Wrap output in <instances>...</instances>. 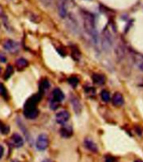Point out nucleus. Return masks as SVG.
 Here are the masks:
<instances>
[{
  "instance_id": "nucleus-1",
  "label": "nucleus",
  "mask_w": 143,
  "mask_h": 162,
  "mask_svg": "<svg viewBox=\"0 0 143 162\" xmlns=\"http://www.w3.org/2000/svg\"><path fill=\"white\" fill-rule=\"evenodd\" d=\"M83 26L87 34L89 35L94 44H99V38L98 31L96 30L94 17L89 13L83 14Z\"/></svg>"
},
{
  "instance_id": "nucleus-2",
  "label": "nucleus",
  "mask_w": 143,
  "mask_h": 162,
  "mask_svg": "<svg viewBox=\"0 0 143 162\" xmlns=\"http://www.w3.org/2000/svg\"><path fill=\"white\" fill-rule=\"evenodd\" d=\"M48 144H49V139H48V137L46 134H40L36 139V142H35V146H36V149L38 150H45L48 147Z\"/></svg>"
},
{
  "instance_id": "nucleus-3",
  "label": "nucleus",
  "mask_w": 143,
  "mask_h": 162,
  "mask_svg": "<svg viewBox=\"0 0 143 162\" xmlns=\"http://www.w3.org/2000/svg\"><path fill=\"white\" fill-rule=\"evenodd\" d=\"M3 48L10 52H16L19 51V45L17 41L9 39L3 43Z\"/></svg>"
},
{
  "instance_id": "nucleus-4",
  "label": "nucleus",
  "mask_w": 143,
  "mask_h": 162,
  "mask_svg": "<svg viewBox=\"0 0 143 162\" xmlns=\"http://www.w3.org/2000/svg\"><path fill=\"white\" fill-rule=\"evenodd\" d=\"M24 115L29 119H35L38 117L39 110L36 106H25Z\"/></svg>"
},
{
  "instance_id": "nucleus-5",
  "label": "nucleus",
  "mask_w": 143,
  "mask_h": 162,
  "mask_svg": "<svg viewBox=\"0 0 143 162\" xmlns=\"http://www.w3.org/2000/svg\"><path fill=\"white\" fill-rule=\"evenodd\" d=\"M70 118V114L67 111H61L56 115V121L58 124L64 125Z\"/></svg>"
},
{
  "instance_id": "nucleus-6",
  "label": "nucleus",
  "mask_w": 143,
  "mask_h": 162,
  "mask_svg": "<svg viewBox=\"0 0 143 162\" xmlns=\"http://www.w3.org/2000/svg\"><path fill=\"white\" fill-rule=\"evenodd\" d=\"M11 142L13 143L14 146L16 147V148H20L24 144V139H23L21 135H19V134H14L12 135Z\"/></svg>"
},
{
  "instance_id": "nucleus-7",
  "label": "nucleus",
  "mask_w": 143,
  "mask_h": 162,
  "mask_svg": "<svg viewBox=\"0 0 143 162\" xmlns=\"http://www.w3.org/2000/svg\"><path fill=\"white\" fill-rule=\"evenodd\" d=\"M112 102H113V104H114V106H121L122 105H124L125 102L123 95L119 92L114 93L113 97H112Z\"/></svg>"
},
{
  "instance_id": "nucleus-8",
  "label": "nucleus",
  "mask_w": 143,
  "mask_h": 162,
  "mask_svg": "<svg viewBox=\"0 0 143 162\" xmlns=\"http://www.w3.org/2000/svg\"><path fill=\"white\" fill-rule=\"evenodd\" d=\"M71 102H72V105H73V110L76 112L77 114H79L81 111H82V106L80 103L79 100L77 98L76 96H72L71 97Z\"/></svg>"
},
{
  "instance_id": "nucleus-9",
  "label": "nucleus",
  "mask_w": 143,
  "mask_h": 162,
  "mask_svg": "<svg viewBox=\"0 0 143 162\" xmlns=\"http://www.w3.org/2000/svg\"><path fill=\"white\" fill-rule=\"evenodd\" d=\"M84 145L87 149L92 151L93 153H97L98 152V147H97V144H96L92 139H85L84 140Z\"/></svg>"
},
{
  "instance_id": "nucleus-10",
  "label": "nucleus",
  "mask_w": 143,
  "mask_h": 162,
  "mask_svg": "<svg viewBox=\"0 0 143 162\" xmlns=\"http://www.w3.org/2000/svg\"><path fill=\"white\" fill-rule=\"evenodd\" d=\"M52 96H53V100L56 101L57 102H62L65 98V95H64V93L60 89H55L52 92Z\"/></svg>"
},
{
  "instance_id": "nucleus-11",
  "label": "nucleus",
  "mask_w": 143,
  "mask_h": 162,
  "mask_svg": "<svg viewBox=\"0 0 143 162\" xmlns=\"http://www.w3.org/2000/svg\"><path fill=\"white\" fill-rule=\"evenodd\" d=\"M73 128L70 126H64L63 127H62L60 130L61 136L63 138H70L73 135Z\"/></svg>"
},
{
  "instance_id": "nucleus-12",
  "label": "nucleus",
  "mask_w": 143,
  "mask_h": 162,
  "mask_svg": "<svg viewBox=\"0 0 143 162\" xmlns=\"http://www.w3.org/2000/svg\"><path fill=\"white\" fill-rule=\"evenodd\" d=\"M112 45V40L109 36V34H105L104 38H103V42H102V46L105 48V50H109Z\"/></svg>"
},
{
  "instance_id": "nucleus-13",
  "label": "nucleus",
  "mask_w": 143,
  "mask_h": 162,
  "mask_svg": "<svg viewBox=\"0 0 143 162\" xmlns=\"http://www.w3.org/2000/svg\"><path fill=\"white\" fill-rule=\"evenodd\" d=\"M93 81L97 84V85H104L105 83V77L104 75H102V74H99V73H95V74H93L92 77Z\"/></svg>"
},
{
  "instance_id": "nucleus-14",
  "label": "nucleus",
  "mask_w": 143,
  "mask_h": 162,
  "mask_svg": "<svg viewBox=\"0 0 143 162\" xmlns=\"http://www.w3.org/2000/svg\"><path fill=\"white\" fill-rule=\"evenodd\" d=\"M28 66V61L25 58H19L16 61V67L18 68L19 70L23 69Z\"/></svg>"
},
{
  "instance_id": "nucleus-15",
  "label": "nucleus",
  "mask_w": 143,
  "mask_h": 162,
  "mask_svg": "<svg viewBox=\"0 0 143 162\" xmlns=\"http://www.w3.org/2000/svg\"><path fill=\"white\" fill-rule=\"evenodd\" d=\"M14 73V68L13 66H11V65H9L8 67H7L6 70H5V73H4V79L5 80H8V79H10L11 75Z\"/></svg>"
},
{
  "instance_id": "nucleus-16",
  "label": "nucleus",
  "mask_w": 143,
  "mask_h": 162,
  "mask_svg": "<svg viewBox=\"0 0 143 162\" xmlns=\"http://www.w3.org/2000/svg\"><path fill=\"white\" fill-rule=\"evenodd\" d=\"M100 95H101L102 100L105 102H109L110 101V99H111L110 94H109V92L107 91V90H103L101 92V94H100Z\"/></svg>"
},
{
  "instance_id": "nucleus-17",
  "label": "nucleus",
  "mask_w": 143,
  "mask_h": 162,
  "mask_svg": "<svg viewBox=\"0 0 143 162\" xmlns=\"http://www.w3.org/2000/svg\"><path fill=\"white\" fill-rule=\"evenodd\" d=\"M68 82H69V84H70L71 85H73V87H76V86L78 85L79 80H78V79H77V77L73 76L68 79Z\"/></svg>"
},
{
  "instance_id": "nucleus-18",
  "label": "nucleus",
  "mask_w": 143,
  "mask_h": 162,
  "mask_svg": "<svg viewBox=\"0 0 143 162\" xmlns=\"http://www.w3.org/2000/svg\"><path fill=\"white\" fill-rule=\"evenodd\" d=\"M0 132L3 134H8L10 132V127L6 126V125L3 124L2 123H0Z\"/></svg>"
},
{
  "instance_id": "nucleus-19",
  "label": "nucleus",
  "mask_w": 143,
  "mask_h": 162,
  "mask_svg": "<svg viewBox=\"0 0 143 162\" xmlns=\"http://www.w3.org/2000/svg\"><path fill=\"white\" fill-rule=\"evenodd\" d=\"M50 87V84H49V81L46 80H42V85H41V88L42 89V90H46Z\"/></svg>"
},
{
  "instance_id": "nucleus-20",
  "label": "nucleus",
  "mask_w": 143,
  "mask_h": 162,
  "mask_svg": "<svg viewBox=\"0 0 143 162\" xmlns=\"http://www.w3.org/2000/svg\"><path fill=\"white\" fill-rule=\"evenodd\" d=\"M58 106H59V102H56L54 100H52L51 102V104H50V107L52 109V110H56L57 107H58Z\"/></svg>"
},
{
  "instance_id": "nucleus-21",
  "label": "nucleus",
  "mask_w": 143,
  "mask_h": 162,
  "mask_svg": "<svg viewBox=\"0 0 143 162\" xmlns=\"http://www.w3.org/2000/svg\"><path fill=\"white\" fill-rule=\"evenodd\" d=\"M0 95H6V89L2 84H0Z\"/></svg>"
},
{
  "instance_id": "nucleus-22",
  "label": "nucleus",
  "mask_w": 143,
  "mask_h": 162,
  "mask_svg": "<svg viewBox=\"0 0 143 162\" xmlns=\"http://www.w3.org/2000/svg\"><path fill=\"white\" fill-rule=\"evenodd\" d=\"M105 161L106 162H114L115 161V160H114V157H112V156H107V157H106V160H105Z\"/></svg>"
},
{
  "instance_id": "nucleus-23",
  "label": "nucleus",
  "mask_w": 143,
  "mask_h": 162,
  "mask_svg": "<svg viewBox=\"0 0 143 162\" xmlns=\"http://www.w3.org/2000/svg\"><path fill=\"white\" fill-rule=\"evenodd\" d=\"M3 153H4V149H3V146L0 144V160L2 159V157H3Z\"/></svg>"
},
{
  "instance_id": "nucleus-24",
  "label": "nucleus",
  "mask_w": 143,
  "mask_h": 162,
  "mask_svg": "<svg viewBox=\"0 0 143 162\" xmlns=\"http://www.w3.org/2000/svg\"><path fill=\"white\" fill-rule=\"evenodd\" d=\"M0 61L2 63H5L6 62V58H5V57L3 55H0Z\"/></svg>"
},
{
  "instance_id": "nucleus-25",
  "label": "nucleus",
  "mask_w": 143,
  "mask_h": 162,
  "mask_svg": "<svg viewBox=\"0 0 143 162\" xmlns=\"http://www.w3.org/2000/svg\"><path fill=\"white\" fill-rule=\"evenodd\" d=\"M139 68H140V69L141 70V71H143V63H142V64H141L140 65H139Z\"/></svg>"
},
{
  "instance_id": "nucleus-26",
  "label": "nucleus",
  "mask_w": 143,
  "mask_h": 162,
  "mask_svg": "<svg viewBox=\"0 0 143 162\" xmlns=\"http://www.w3.org/2000/svg\"><path fill=\"white\" fill-rule=\"evenodd\" d=\"M42 162H52L51 160H49V159H46V160H43V161Z\"/></svg>"
},
{
  "instance_id": "nucleus-27",
  "label": "nucleus",
  "mask_w": 143,
  "mask_h": 162,
  "mask_svg": "<svg viewBox=\"0 0 143 162\" xmlns=\"http://www.w3.org/2000/svg\"><path fill=\"white\" fill-rule=\"evenodd\" d=\"M134 162H143V160H135Z\"/></svg>"
},
{
  "instance_id": "nucleus-28",
  "label": "nucleus",
  "mask_w": 143,
  "mask_h": 162,
  "mask_svg": "<svg viewBox=\"0 0 143 162\" xmlns=\"http://www.w3.org/2000/svg\"><path fill=\"white\" fill-rule=\"evenodd\" d=\"M14 162H17V161H14Z\"/></svg>"
},
{
  "instance_id": "nucleus-29",
  "label": "nucleus",
  "mask_w": 143,
  "mask_h": 162,
  "mask_svg": "<svg viewBox=\"0 0 143 162\" xmlns=\"http://www.w3.org/2000/svg\"><path fill=\"white\" fill-rule=\"evenodd\" d=\"M48 1H49V0H48Z\"/></svg>"
}]
</instances>
